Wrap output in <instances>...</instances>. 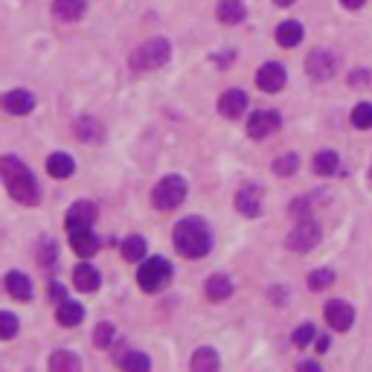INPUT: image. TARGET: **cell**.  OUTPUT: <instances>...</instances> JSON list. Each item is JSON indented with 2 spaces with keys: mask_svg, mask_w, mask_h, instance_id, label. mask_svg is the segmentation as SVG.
I'll return each instance as SVG.
<instances>
[{
  "mask_svg": "<svg viewBox=\"0 0 372 372\" xmlns=\"http://www.w3.org/2000/svg\"><path fill=\"white\" fill-rule=\"evenodd\" d=\"M277 41H280L282 47H297V44L303 41V27H300L297 21H285V24H280V29H277Z\"/></svg>",
  "mask_w": 372,
  "mask_h": 372,
  "instance_id": "25",
  "label": "cell"
},
{
  "mask_svg": "<svg viewBox=\"0 0 372 372\" xmlns=\"http://www.w3.org/2000/svg\"><path fill=\"white\" fill-rule=\"evenodd\" d=\"M172 282V262L163 256H151L140 265V273H137V285L149 294H158Z\"/></svg>",
  "mask_w": 372,
  "mask_h": 372,
  "instance_id": "4",
  "label": "cell"
},
{
  "mask_svg": "<svg viewBox=\"0 0 372 372\" xmlns=\"http://www.w3.org/2000/svg\"><path fill=\"white\" fill-rule=\"evenodd\" d=\"M96 207L90 204V201H76L73 207H70V212H67V219H64V224H93L96 221Z\"/></svg>",
  "mask_w": 372,
  "mask_h": 372,
  "instance_id": "21",
  "label": "cell"
},
{
  "mask_svg": "<svg viewBox=\"0 0 372 372\" xmlns=\"http://www.w3.org/2000/svg\"><path fill=\"white\" fill-rule=\"evenodd\" d=\"M15 331H18V317L12 311H4V315H0V338L9 340V338H15Z\"/></svg>",
  "mask_w": 372,
  "mask_h": 372,
  "instance_id": "34",
  "label": "cell"
},
{
  "mask_svg": "<svg viewBox=\"0 0 372 372\" xmlns=\"http://www.w3.org/2000/svg\"><path fill=\"white\" fill-rule=\"evenodd\" d=\"M169 55H172V47H169L166 38H151V41L140 44V47L131 53L128 64H131V70H137V73H146V70L163 67V64L169 62Z\"/></svg>",
  "mask_w": 372,
  "mask_h": 372,
  "instance_id": "3",
  "label": "cell"
},
{
  "mask_svg": "<svg viewBox=\"0 0 372 372\" xmlns=\"http://www.w3.org/2000/svg\"><path fill=\"white\" fill-rule=\"evenodd\" d=\"M338 163H340V158L335 151H317V158H315V174H335L338 172Z\"/></svg>",
  "mask_w": 372,
  "mask_h": 372,
  "instance_id": "27",
  "label": "cell"
},
{
  "mask_svg": "<svg viewBox=\"0 0 372 372\" xmlns=\"http://www.w3.org/2000/svg\"><path fill=\"white\" fill-rule=\"evenodd\" d=\"M204 291H207V297H209V300L221 303V300H227L230 294H233V282L224 277V273H215V277H209V280H207Z\"/></svg>",
  "mask_w": 372,
  "mask_h": 372,
  "instance_id": "22",
  "label": "cell"
},
{
  "mask_svg": "<svg viewBox=\"0 0 372 372\" xmlns=\"http://www.w3.org/2000/svg\"><path fill=\"white\" fill-rule=\"evenodd\" d=\"M262 201H265V192L259 184H244L236 195V209L242 215H247V219H256V215H262Z\"/></svg>",
  "mask_w": 372,
  "mask_h": 372,
  "instance_id": "7",
  "label": "cell"
},
{
  "mask_svg": "<svg viewBox=\"0 0 372 372\" xmlns=\"http://www.w3.org/2000/svg\"><path fill=\"white\" fill-rule=\"evenodd\" d=\"M123 256L128 262H143L146 259V239L143 236H128L123 242Z\"/></svg>",
  "mask_w": 372,
  "mask_h": 372,
  "instance_id": "26",
  "label": "cell"
},
{
  "mask_svg": "<svg viewBox=\"0 0 372 372\" xmlns=\"http://www.w3.org/2000/svg\"><path fill=\"white\" fill-rule=\"evenodd\" d=\"M76 131H79V137H82L85 143H93V140L99 143V137H102V128L93 123V116H82L79 125H76Z\"/></svg>",
  "mask_w": 372,
  "mask_h": 372,
  "instance_id": "32",
  "label": "cell"
},
{
  "mask_svg": "<svg viewBox=\"0 0 372 372\" xmlns=\"http://www.w3.org/2000/svg\"><path fill=\"white\" fill-rule=\"evenodd\" d=\"M120 366L131 369V372H146V369H151V361L143 355V352H128V355L120 358Z\"/></svg>",
  "mask_w": 372,
  "mask_h": 372,
  "instance_id": "31",
  "label": "cell"
},
{
  "mask_svg": "<svg viewBox=\"0 0 372 372\" xmlns=\"http://www.w3.org/2000/svg\"><path fill=\"white\" fill-rule=\"evenodd\" d=\"M285 82H288V73H285V67L277 64V62L262 64L259 73H256V85H259L265 93H277V90H282Z\"/></svg>",
  "mask_w": 372,
  "mask_h": 372,
  "instance_id": "10",
  "label": "cell"
},
{
  "mask_svg": "<svg viewBox=\"0 0 372 372\" xmlns=\"http://www.w3.org/2000/svg\"><path fill=\"white\" fill-rule=\"evenodd\" d=\"M340 4H343L346 9H361V6L366 4V0H340Z\"/></svg>",
  "mask_w": 372,
  "mask_h": 372,
  "instance_id": "37",
  "label": "cell"
},
{
  "mask_svg": "<svg viewBox=\"0 0 372 372\" xmlns=\"http://www.w3.org/2000/svg\"><path fill=\"white\" fill-rule=\"evenodd\" d=\"M297 169H300V158H297V154H282V158L273 160V174H277V178H291Z\"/></svg>",
  "mask_w": 372,
  "mask_h": 372,
  "instance_id": "29",
  "label": "cell"
},
{
  "mask_svg": "<svg viewBox=\"0 0 372 372\" xmlns=\"http://www.w3.org/2000/svg\"><path fill=\"white\" fill-rule=\"evenodd\" d=\"M273 4H277V6H291L294 0H273Z\"/></svg>",
  "mask_w": 372,
  "mask_h": 372,
  "instance_id": "40",
  "label": "cell"
},
{
  "mask_svg": "<svg viewBox=\"0 0 372 372\" xmlns=\"http://www.w3.org/2000/svg\"><path fill=\"white\" fill-rule=\"evenodd\" d=\"M47 172L53 174V178L64 181V178H70V174L76 172V160L70 158V154H64V151H55V154H50V158H47Z\"/></svg>",
  "mask_w": 372,
  "mask_h": 372,
  "instance_id": "17",
  "label": "cell"
},
{
  "mask_svg": "<svg viewBox=\"0 0 372 372\" xmlns=\"http://www.w3.org/2000/svg\"><path fill=\"white\" fill-rule=\"evenodd\" d=\"M35 108V96L29 90H9L4 93V111L12 116H27Z\"/></svg>",
  "mask_w": 372,
  "mask_h": 372,
  "instance_id": "13",
  "label": "cell"
},
{
  "mask_svg": "<svg viewBox=\"0 0 372 372\" xmlns=\"http://www.w3.org/2000/svg\"><path fill=\"white\" fill-rule=\"evenodd\" d=\"M300 369H320V366H317V361H303Z\"/></svg>",
  "mask_w": 372,
  "mask_h": 372,
  "instance_id": "39",
  "label": "cell"
},
{
  "mask_svg": "<svg viewBox=\"0 0 372 372\" xmlns=\"http://www.w3.org/2000/svg\"><path fill=\"white\" fill-rule=\"evenodd\" d=\"M317 242H320V227L315 221H303V224H297V227L288 233V247L291 250L305 253V250L315 247Z\"/></svg>",
  "mask_w": 372,
  "mask_h": 372,
  "instance_id": "8",
  "label": "cell"
},
{
  "mask_svg": "<svg viewBox=\"0 0 372 372\" xmlns=\"http://www.w3.org/2000/svg\"><path fill=\"white\" fill-rule=\"evenodd\" d=\"M244 15H247V9H244L242 0H221V4H219V21L227 24V27L242 24Z\"/></svg>",
  "mask_w": 372,
  "mask_h": 372,
  "instance_id": "20",
  "label": "cell"
},
{
  "mask_svg": "<svg viewBox=\"0 0 372 372\" xmlns=\"http://www.w3.org/2000/svg\"><path fill=\"white\" fill-rule=\"evenodd\" d=\"M308 73H311V79H317V82L331 79V76H335V55L326 50H315L308 55Z\"/></svg>",
  "mask_w": 372,
  "mask_h": 372,
  "instance_id": "12",
  "label": "cell"
},
{
  "mask_svg": "<svg viewBox=\"0 0 372 372\" xmlns=\"http://www.w3.org/2000/svg\"><path fill=\"white\" fill-rule=\"evenodd\" d=\"M329 343H331L329 338H320V340H317V352H326V349H329Z\"/></svg>",
  "mask_w": 372,
  "mask_h": 372,
  "instance_id": "38",
  "label": "cell"
},
{
  "mask_svg": "<svg viewBox=\"0 0 372 372\" xmlns=\"http://www.w3.org/2000/svg\"><path fill=\"white\" fill-rule=\"evenodd\" d=\"M6 291L12 294L15 300H32V280L27 277V273H21V270H9L6 273Z\"/></svg>",
  "mask_w": 372,
  "mask_h": 372,
  "instance_id": "16",
  "label": "cell"
},
{
  "mask_svg": "<svg viewBox=\"0 0 372 372\" xmlns=\"http://www.w3.org/2000/svg\"><path fill=\"white\" fill-rule=\"evenodd\" d=\"M55 262V244L53 242H41V250H38V265L47 268Z\"/></svg>",
  "mask_w": 372,
  "mask_h": 372,
  "instance_id": "36",
  "label": "cell"
},
{
  "mask_svg": "<svg viewBox=\"0 0 372 372\" xmlns=\"http://www.w3.org/2000/svg\"><path fill=\"white\" fill-rule=\"evenodd\" d=\"M280 113L277 111H256L247 120V134L253 137V140H265V137H270L273 131L280 128Z\"/></svg>",
  "mask_w": 372,
  "mask_h": 372,
  "instance_id": "9",
  "label": "cell"
},
{
  "mask_svg": "<svg viewBox=\"0 0 372 372\" xmlns=\"http://www.w3.org/2000/svg\"><path fill=\"white\" fill-rule=\"evenodd\" d=\"M53 12H55L58 21L73 24V21H79V18L85 15V0H55Z\"/></svg>",
  "mask_w": 372,
  "mask_h": 372,
  "instance_id": "19",
  "label": "cell"
},
{
  "mask_svg": "<svg viewBox=\"0 0 372 372\" xmlns=\"http://www.w3.org/2000/svg\"><path fill=\"white\" fill-rule=\"evenodd\" d=\"M55 320L58 326H79L85 320V308L79 303H73V300H62L58 303V311H55Z\"/></svg>",
  "mask_w": 372,
  "mask_h": 372,
  "instance_id": "18",
  "label": "cell"
},
{
  "mask_svg": "<svg viewBox=\"0 0 372 372\" xmlns=\"http://www.w3.org/2000/svg\"><path fill=\"white\" fill-rule=\"evenodd\" d=\"M174 247L186 259H204L212 247V233L201 219H184L174 227Z\"/></svg>",
  "mask_w": 372,
  "mask_h": 372,
  "instance_id": "1",
  "label": "cell"
},
{
  "mask_svg": "<svg viewBox=\"0 0 372 372\" xmlns=\"http://www.w3.org/2000/svg\"><path fill=\"white\" fill-rule=\"evenodd\" d=\"M0 172H4V181H6V189L15 201L21 204H38V184L32 178V172L15 158V154H6L0 158Z\"/></svg>",
  "mask_w": 372,
  "mask_h": 372,
  "instance_id": "2",
  "label": "cell"
},
{
  "mask_svg": "<svg viewBox=\"0 0 372 372\" xmlns=\"http://www.w3.org/2000/svg\"><path fill=\"white\" fill-rule=\"evenodd\" d=\"M184 198H186V181L181 178V174H169V178H163L151 192V204L158 209H163V212L181 207Z\"/></svg>",
  "mask_w": 372,
  "mask_h": 372,
  "instance_id": "5",
  "label": "cell"
},
{
  "mask_svg": "<svg viewBox=\"0 0 372 372\" xmlns=\"http://www.w3.org/2000/svg\"><path fill=\"white\" fill-rule=\"evenodd\" d=\"M67 236H70V247L76 250V256H93L99 250V239L93 233V224H64Z\"/></svg>",
  "mask_w": 372,
  "mask_h": 372,
  "instance_id": "6",
  "label": "cell"
},
{
  "mask_svg": "<svg viewBox=\"0 0 372 372\" xmlns=\"http://www.w3.org/2000/svg\"><path fill=\"white\" fill-rule=\"evenodd\" d=\"M113 340H116V326L113 323H99L93 329V346L96 349H111Z\"/></svg>",
  "mask_w": 372,
  "mask_h": 372,
  "instance_id": "28",
  "label": "cell"
},
{
  "mask_svg": "<svg viewBox=\"0 0 372 372\" xmlns=\"http://www.w3.org/2000/svg\"><path fill=\"white\" fill-rule=\"evenodd\" d=\"M352 125L355 128H372V105L369 102H361L355 105V111H352Z\"/></svg>",
  "mask_w": 372,
  "mask_h": 372,
  "instance_id": "33",
  "label": "cell"
},
{
  "mask_svg": "<svg viewBox=\"0 0 372 372\" xmlns=\"http://www.w3.org/2000/svg\"><path fill=\"white\" fill-rule=\"evenodd\" d=\"M50 369H53V372H79V369H82V361L76 358L73 352H53Z\"/></svg>",
  "mask_w": 372,
  "mask_h": 372,
  "instance_id": "24",
  "label": "cell"
},
{
  "mask_svg": "<svg viewBox=\"0 0 372 372\" xmlns=\"http://www.w3.org/2000/svg\"><path fill=\"white\" fill-rule=\"evenodd\" d=\"M323 311H326L329 326L335 331H346L352 326V320H355V308H352L349 303H343V300H329Z\"/></svg>",
  "mask_w": 372,
  "mask_h": 372,
  "instance_id": "11",
  "label": "cell"
},
{
  "mask_svg": "<svg viewBox=\"0 0 372 372\" xmlns=\"http://www.w3.org/2000/svg\"><path fill=\"white\" fill-rule=\"evenodd\" d=\"M291 340H294V346H308L311 340H315V326H311V323H303V326L291 335Z\"/></svg>",
  "mask_w": 372,
  "mask_h": 372,
  "instance_id": "35",
  "label": "cell"
},
{
  "mask_svg": "<svg viewBox=\"0 0 372 372\" xmlns=\"http://www.w3.org/2000/svg\"><path fill=\"white\" fill-rule=\"evenodd\" d=\"M219 366H221L219 352L209 349V346H201V349L192 355V369H195V372H215Z\"/></svg>",
  "mask_w": 372,
  "mask_h": 372,
  "instance_id": "23",
  "label": "cell"
},
{
  "mask_svg": "<svg viewBox=\"0 0 372 372\" xmlns=\"http://www.w3.org/2000/svg\"><path fill=\"white\" fill-rule=\"evenodd\" d=\"M331 282H335V270H331V268H317V270L308 273V288L311 291H323Z\"/></svg>",
  "mask_w": 372,
  "mask_h": 372,
  "instance_id": "30",
  "label": "cell"
},
{
  "mask_svg": "<svg viewBox=\"0 0 372 372\" xmlns=\"http://www.w3.org/2000/svg\"><path fill=\"white\" fill-rule=\"evenodd\" d=\"M247 108V93L239 90V88H233V90H224L221 93V99H219V111L221 116H227V120H236V116H242Z\"/></svg>",
  "mask_w": 372,
  "mask_h": 372,
  "instance_id": "14",
  "label": "cell"
},
{
  "mask_svg": "<svg viewBox=\"0 0 372 372\" xmlns=\"http://www.w3.org/2000/svg\"><path fill=\"white\" fill-rule=\"evenodd\" d=\"M73 285L79 291H85V294H93L96 288L102 285V277H99V270H96L93 265L82 262V265H76V270H73Z\"/></svg>",
  "mask_w": 372,
  "mask_h": 372,
  "instance_id": "15",
  "label": "cell"
}]
</instances>
